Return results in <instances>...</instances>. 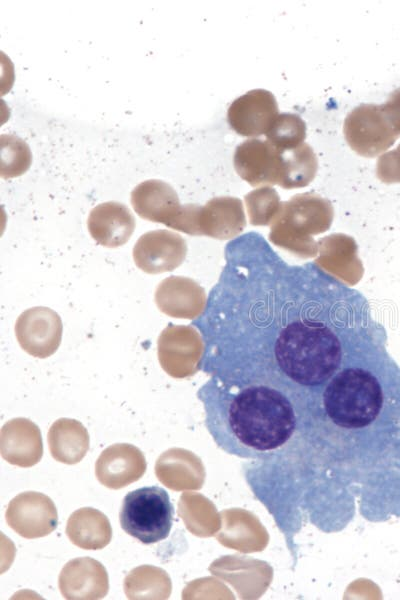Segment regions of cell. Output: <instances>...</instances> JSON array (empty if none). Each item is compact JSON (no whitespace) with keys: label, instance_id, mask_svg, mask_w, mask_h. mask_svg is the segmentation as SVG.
Wrapping results in <instances>:
<instances>
[{"label":"cell","instance_id":"cell-1","mask_svg":"<svg viewBox=\"0 0 400 600\" xmlns=\"http://www.w3.org/2000/svg\"><path fill=\"white\" fill-rule=\"evenodd\" d=\"M199 317V369L225 383L280 382L312 395L387 334L362 292L313 261L289 263L257 231L227 243Z\"/></svg>","mask_w":400,"mask_h":600},{"label":"cell","instance_id":"cell-2","mask_svg":"<svg viewBox=\"0 0 400 600\" xmlns=\"http://www.w3.org/2000/svg\"><path fill=\"white\" fill-rule=\"evenodd\" d=\"M386 344L387 334L344 361L313 394L302 433L314 428L338 449L365 442L400 470V367Z\"/></svg>","mask_w":400,"mask_h":600},{"label":"cell","instance_id":"cell-3","mask_svg":"<svg viewBox=\"0 0 400 600\" xmlns=\"http://www.w3.org/2000/svg\"><path fill=\"white\" fill-rule=\"evenodd\" d=\"M205 426L225 453L265 460L300 435L312 394L272 381L225 383L211 377L197 392Z\"/></svg>","mask_w":400,"mask_h":600},{"label":"cell","instance_id":"cell-4","mask_svg":"<svg viewBox=\"0 0 400 600\" xmlns=\"http://www.w3.org/2000/svg\"><path fill=\"white\" fill-rule=\"evenodd\" d=\"M174 508L168 493L159 486H145L126 494L120 510L121 528L143 544L168 537Z\"/></svg>","mask_w":400,"mask_h":600},{"label":"cell","instance_id":"cell-5","mask_svg":"<svg viewBox=\"0 0 400 600\" xmlns=\"http://www.w3.org/2000/svg\"><path fill=\"white\" fill-rule=\"evenodd\" d=\"M343 132L351 149L364 157L383 153L398 138L381 105L377 104H361L354 108L344 120Z\"/></svg>","mask_w":400,"mask_h":600},{"label":"cell","instance_id":"cell-6","mask_svg":"<svg viewBox=\"0 0 400 600\" xmlns=\"http://www.w3.org/2000/svg\"><path fill=\"white\" fill-rule=\"evenodd\" d=\"M203 352L201 334L192 326L169 325L157 340L159 363L174 378L193 375L199 369Z\"/></svg>","mask_w":400,"mask_h":600},{"label":"cell","instance_id":"cell-7","mask_svg":"<svg viewBox=\"0 0 400 600\" xmlns=\"http://www.w3.org/2000/svg\"><path fill=\"white\" fill-rule=\"evenodd\" d=\"M60 316L48 307H33L22 312L15 324L20 347L29 355L47 358L58 349L62 339Z\"/></svg>","mask_w":400,"mask_h":600},{"label":"cell","instance_id":"cell-8","mask_svg":"<svg viewBox=\"0 0 400 600\" xmlns=\"http://www.w3.org/2000/svg\"><path fill=\"white\" fill-rule=\"evenodd\" d=\"M7 524L27 539L44 537L53 532L58 523L57 509L45 494L28 491L14 497L6 510Z\"/></svg>","mask_w":400,"mask_h":600},{"label":"cell","instance_id":"cell-9","mask_svg":"<svg viewBox=\"0 0 400 600\" xmlns=\"http://www.w3.org/2000/svg\"><path fill=\"white\" fill-rule=\"evenodd\" d=\"M187 252L185 240L169 230L143 234L133 247L136 266L145 273L170 272L182 264Z\"/></svg>","mask_w":400,"mask_h":600},{"label":"cell","instance_id":"cell-10","mask_svg":"<svg viewBox=\"0 0 400 600\" xmlns=\"http://www.w3.org/2000/svg\"><path fill=\"white\" fill-rule=\"evenodd\" d=\"M233 162L236 172L251 185L281 183L282 151L267 140L253 138L240 143Z\"/></svg>","mask_w":400,"mask_h":600},{"label":"cell","instance_id":"cell-11","mask_svg":"<svg viewBox=\"0 0 400 600\" xmlns=\"http://www.w3.org/2000/svg\"><path fill=\"white\" fill-rule=\"evenodd\" d=\"M278 112L277 101L270 91L254 89L231 103L227 120L237 134L256 137L268 131Z\"/></svg>","mask_w":400,"mask_h":600},{"label":"cell","instance_id":"cell-12","mask_svg":"<svg viewBox=\"0 0 400 600\" xmlns=\"http://www.w3.org/2000/svg\"><path fill=\"white\" fill-rule=\"evenodd\" d=\"M146 467L145 457L139 448L117 443L102 451L95 464V474L102 485L116 490L139 480Z\"/></svg>","mask_w":400,"mask_h":600},{"label":"cell","instance_id":"cell-13","mask_svg":"<svg viewBox=\"0 0 400 600\" xmlns=\"http://www.w3.org/2000/svg\"><path fill=\"white\" fill-rule=\"evenodd\" d=\"M241 215L238 199L222 197L210 200L203 208L193 204L182 206L170 228L188 234H198L205 222L210 234L221 236L222 231L230 228L234 220Z\"/></svg>","mask_w":400,"mask_h":600},{"label":"cell","instance_id":"cell-14","mask_svg":"<svg viewBox=\"0 0 400 600\" xmlns=\"http://www.w3.org/2000/svg\"><path fill=\"white\" fill-rule=\"evenodd\" d=\"M206 295L193 280L171 276L163 279L155 291L158 309L173 318L195 319L204 311Z\"/></svg>","mask_w":400,"mask_h":600},{"label":"cell","instance_id":"cell-15","mask_svg":"<svg viewBox=\"0 0 400 600\" xmlns=\"http://www.w3.org/2000/svg\"><path fill=\"white\" fill-rule=\"evenodd\" d=\"M104 566L89 557L69 561L59 576V588L66 599H100L108 592Z\"/></svg>","mask_w":400,"mask_h":600},{"label":"cell","instance_id":"cell-16","mask_svg":"<svg viewBox=\"0 0 400 600\" xmlns=\"http://www.w3.org/2000/svg\"><path fill=\"white\" fill-rule=\"evenodd\" d=\"M1 456L10 464L31 467L43 455L41 432L38 426L26 418H14L6 422L0 433Z\"/></svg>","mask_w":400,"mask_h":600},{"label":"cell","instance_id":"cell-17","mask_svg":"<svg viewBox=\"0 0 400 600\" xmlns=\"http://www.w3.org/2000/svg\"><path fill=\"white\" fill-rule=\"evenodd\" d=\"M131 204L141 218L167 227L171 226L182 208L173 187L157 179L138 184L131 192Z\"/></svg>","mask_w":400,"mask_h":600},{"label":"cell","instance_id":"cell-18","mask_svg":"<svg viewBox=\"0 0 400 600\" xmlns=\"http://www.w3.org/2000/svg\"><path fill=\"white\" fill-rule=\"evenodd\" d=\"M91 237L100 245L116 248L124 245L135 229V218L122 203L109 201L94 207L87 220Z\"/></svg>","mask_w":400,"mask_h":600},{"label":"cell","instance_id":"cell-19","mask_svg":"<svg viewBox=\"0 0 400 600\" xmlns=\"http://www.w3.org/2000/svg\"><path fill=\"white\" fill-rule=\"evenodd\" d=\"M66 534L74 545L86 550H98L110 543L112 529L101 511L84 507L70 515Z\"/></svg>","mask_w":400,"mask_h":600},{"label":"cell","instance_id":"cell-20","mask_svg":"<svg viewBox=\"0 0 400 600\" xmlns=\"http://www.w3.org/2000/svg\"><path fill=\"white\" fill-rule=\"evenodd\" d=\"M48 443L55 460L65 464H76L89 449V435L79 421L60 418L49 429Z\"/></svg>","mask_w":400,"mask_h":600},{"label":"cell","instance_id":"cell-21","mask_svg":"<svg viewBox=\"0 0 400 600\" xmlns=\"http://www.w3.org/2000/svg\"><path fill=\"white\" fill-rule=\"evenodd\" d=\"M281 151L283 177L280 185L284 188H295L309 184L318 169L317 157L311 146L302 143L298 147Z\"/></svg>","mask_w":400,"mask_h":600},{"label":"cell","instance_id":"cell-22","mask_svg":"<svg viewBox=\"0 0 400 600\" xmlns=\"http://www.w3.org/2000/svg\"><path fill=\"white\" fill-rule=\"evenodd\" d=\"M267 141L280 150H287L301 145L306 137V124L297 114H279L268 131Z\"/></svg>","mask_w":400,"mask_h":600},{"label":"cell","instance_id":"cell-23","mask_svg":"<svg viewBox=\"0 0 400 600\" xmlns=\"http://www.w3.org/2000/svg\"><path fill=\"white\" fill-rule=\"evenodd\" d=\"M1 166L2 178L17 177L25 173L31 164V152L28 145L17 136L1 135Z\"/></svg>","mask_w":400,"mask_h":600},{"label":"cell","instance_id":"cell-24","mask_svg":"<svg viewBox=\"0 0 400 600\" xmlns=\"http://www.w3.org/2000/svg\"><path fill=\"white\" fill-rule=\"evenodd\" d=\"M376 174L382 182H400V144L378 158Z\"/></svg>","mask_w":400,"mask_h":600},{"label":"cell","instance_id":"cell-25","mask_svg":"<svg viewBox=\"0 0 400 600\" xmlns=\"http://www.w3.org/2000/svg\"><path fill=\"white\" fill-rule=\"evenodd\" d=\"M381 108L393 130L400 137V88L390 94L387 101L381 104Z\"/></svg>","mask_w":400,"mask_h":600}]
</instances>
